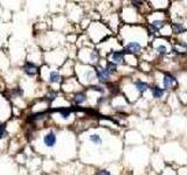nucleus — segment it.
I'll use <instances>...</instances> for the list:
<instances>
[{
    "label": "nucleus",
    "mask_w": 187,
    "mask_h": 175,
    "mask_svg": "<svg viewBox=\"0 0 187 175\" xmlns=\"http://www.w3.org/2000/svg\"><path fill=\"white\" fill-rule=\"evenodd\" d=\"M95 74H96V78H97L99 82H108V81L110 80V76H111V74H110L105 68H103V67H101V65H98V67L96 68Z\"/></svg>",
    "instance_id": "1"
},
{
    "label": "nucleus",
    "mask_w": 187,
    "mask_h": 175,
    "mask_svg": "<svg viewBox=\"0 0 187 175\" xmlns=\"http://www.w3.org/2000/svg\"><path fill=\"white\" fill-rule=\"evenodd\" d=\"M24 72H25L27 76H29V77H34V76L37 75L39 68H37L36 64H34L33 62L27 61V62H25V64H24Z\"/></svg>",
    "instance_id": "2"
},
{
    "label": "nucleus",
    "mask_w": 187,
    "mask_h": 175,
    "mask_svg": "<svg viewBox=\"0 0 187 175\" xmlns=\"http://www.w3.org/2000/svg\"><path fill=\"white\" fill-rule=\"evenodd\" d=\"M56 141H58V137H56V134L53 131L48 132L43 137V144L46 145V147H49V148L54 147V146L56 145Z\"/></svg>",
    "instance_id": "3"
},
{
    "label": "nucleus",
    "mask_w": 187,
    "mask_h": 175,
    "mask_svg": "<svg viewBox=\"0 0 187 175\" xmlns=\"http://www.w3.org/2000/svg\"><path fill=\"white\" fill-rule=\"evenodd\" d=\"M142 50V46L138 42H130L125 46L124 53H130V54H138Z\"/></svg>",
    "instance_id": "4"
},
{
    "label": "nucleus",
    "mask_w": 187,
    "mask_h": 175,
    "mask_svg": "<svg viewBox=\"0 0 187 175\" xmlns=\"http://www.w3.org/2000/svg\"><path fill=\"white\" fill-rule=\"evenodd\" d=\"M111 57V62L117 64V63H124V52H114L110 55Z\"/></svg>",
    "instance_id": "5"
},
{
    "label": "nucleus",
    "mask_w": 187,
    "mask_h": 175,
    "mask_svg": "<svg viewBox=\"0 0 187 175\" xmlns=\"http://www.w3.org/2000/svg\"><path fill=\"white\" fill-rule=\"evenodd\" d=\"M73 100H74V103L76 104V105H81V104H83L86 100H87V95L84 93V92H77L75 96H74V98H73Z\"/></svg>",
    "instance_id": "6"
},
{
    "label": "nucleus",
    "mask_w": 187,
    "mask_h": 175,
    "mask_svg": "<svg viewBox=\"0 0 187 175\" xmlns=\"http://www.w3.org/2000/svg\"><path fill=\"white\" fill-rule=\"evenodd\" d=\"M49 82L53 83V84L60 83L61 82V75H60V72L56 71V70H52L49 72Z\"/></svg>",
    "instance_id": "7"
},
{
    "label": "nucleus",
    "mask_w": 187,
    "mask_h": 175,
    "mask_svg": "<svg viewBox=\"0 0 187 175\" xmlns=\"http://www.w3.org/2000/svg\"><path fill=\"white\" fill-rule=\"evenodd\" d=\"M54 111L59 112V113H60V117L63 118V119L69 118L70 115H71V112H73V110L69 109V108H60V109H56V110H54Z\"/></svg>",
    "instance_id": "8"
},
{
    "label": "nucleus",
    "mask_w": 187,
    "mask_h": 175,
    "mask_svg": "<svg viewBox=\"0 0 187 175\" xmlns=\"http://www.w3.org/2000/svg\"><path fill=\"white\" fill-rule=\"evenodd\" d=\"M175 77H173L172 75H165L164 77V87L166 89H170V88L173 85V83H175Z\"/></svg>",
    "instance_id": "9"
},
{
    "label": "nucleus",
    "mask_w": 187,
    "mask_h": 175,
    "mask_svg": "<svg viewBox=\"0 0 187 175\" xmlns=\"http://www.w3.org/2000/svg\"><path fill=\"white\" fill-rule=\"evenodd\" d=\"M134 85L137 88V90L140 92V93H144L147 89H149V85H147V83H145V82H143V81H137L136 83H134Z\"/></svg>",
    "instance_id": "10"
},
{
    "label": "nucleus",
    "mask_w": 187,
    "mask_h": 175,
    "mask_svg": "<svg viewBox=\"0 0 187 175\" xmlns=\"http://www.w3.org/2000/svg\"><path fill=\"white\" fill-rule=\"evenodd\" d=\"M45 118H46V112H36V113H32L28 119L31 121H39Z\"/></svg>",
    "instance_id": "11"
},
{
    "label": "nucleus",
    "mask_w": 187,
    "mask_h": 175,
    "mask_svg": "<svg viewBox=\"0 0 187 175\" xmlns=\"http://www.w3.org/2000/svg\"><path fill=\"white\" fill-rule=\"evenodd\" d=\"M165 26V24H164V21H161V20H155L152 24H151V29L153 30V32H158L159 29H161L163 27Z\"/></svg>",
    "instance_id": "12"
},
{
    "label": "nucleus",
    "mask_w": 187,
    "mask_h": 175,
    "mask_svg": "<svg viewBox=\"0 0 187 175\" xmlns=\"http://www.w3.org/2000/svg\"><path fill=\"white\" fill-rule=\"evenodd\" d=\"M152 96L155 98H161L164 96V89H160L159 87L152 88Z\"/></svg>",
    "instance_id": "13"
},
{
    "label": "nucleus",
    "mask_w": 187,
    "mask_h": 175,
    "mask_svg": "<svg viewBox=\"0 0 187 175\" xmlns=\"http://www.w3.org/2000/svg\"><path fill=\"white\" fill-rule=\"evenodd\" d=\"M89 139L95 145H102V143H103V140H102V138H101L99 134H91Z\"/></svg>",
    "instance_id": "14"
},
{
    "label": "nucleus",
    "mask_w": 187,
    "mask_h": 175,
    "mask_svg": "<svg viewBox=\"0 0 187 175\" xmlns=\"http://www.w3.org/2000/svg\"><path fill=\"white\" fill-rule=\"evenodd\" d=\"M172 28H173V32L177 33V34H180V33H184V32H185V27H184L181 24H179V22L173 24V25H172Z\"/></svg>",
    "instance_id": "15"
},
{
    "label": "nucleus",
    "mask_w": 187,
    "mask_h": 175,
    "mask_svg": "<svg viewBox=\"0 0 187 175\" xmlns=\"http://www.w3.org/2000/svg\"><path fill=\"white\" fill-rule=\"evenodd\" d=\"M110 74H114V72H116L117 71V64H115V63H112L111 61H108L106 62V68H105Z\"/></svg>",
    "instance_id": "16"
},
{
    "label": "nucleus",
    "mask_w": 187,
    "mask_h": 175,
    "mask_svg": "<svg viewBox=\"0 0 187 175\" xmlns=\"http://www.w3.org/2000/svg\"><path fill=\"white\" fill-rule=\"evenodd\" d=\"M84 78L88 81V82H93L94 80L96 78V74L94 70H87L86 74H84Z\"/></svg>",
    "instance_id": "17"
},
{
    "label": "nucleus",
    "mask_w": 187,
    "mask_h": 175,
    "mask_svg": "<svg viewBox=\"0 0 187 175\" xmlns=\"http://www.w3.org/2000/svg\"><path fill=\"white\" fill-rule=\"evenodd\" d=\"M6 137V126L4 123H0V139H4Z\"/></svg>",
    "instance_id": "18"
},
{
    "label": "nucleus",
    "mask_w": 187,
    "mask_h": 175,
    "mask_svg": "<svg viewBox=\"0 0 187 175\" xmlns=\"http://www.w3.org/2000/svg\"><path fill=\"white\" fill-rule=\"evenodd\" d=\"M56 97H58V92H56L55 90H50L49 93H48V96H47L46 98H48L49 100H54Z\"/></svg>",
    "instance_id": "19"
},
{
    "label": "nucleus",
    "mask_w": 187,
    "mask_h": 175,
    "mask_svg": "<svg viewBox=\"0 0 187 175\" xmlns=\"http://www.w3.org/2000/svg\"><path fill=\"white\" fill-rule=\"evenodd\" d=\"M166 52H167V49H166L165 46H159V47H157V53H158L159 55H165Z\"/></svg>",
    "instance_id": "20"
},
{
    "label": "nucleus",
    "mask_w": 187,
    "mask_h": 175,
    "mask_svg": "<svg viewBox=\"0 0 187 175\" xmlns=\"http://www.w3.org/2000/svg\"><path fill=\"white\" fill-rule=\"evenodd\" d=\"M89 89H90V90H94V91H98V92H101V93L104 92V89L101 87V85H90Z\"/></svg>",
    "instance_id": "21"
},
{
    "label": "nucleus",
    "mask_w": 187,
    "mask_h": 175,
    "mask_svg": "<svg viewBox=\"0 0 187 175\" xmlns=\"http://www.w3.org/2000/svg\"><path fill=\"white\" fill-rule=\"evenodd\" d=\"M13 95L21 97V96L24 95V91H22V89H21V88H14V90H13Z\"/></svg>",
    "instance_id": "22"
},
{
    "label": "nucleus",
    "mask_w": 187,
    "mask_h": 175,
    "mask_svg": "<svg viewBox=\"0 0 187 175\" xmlns=\"http://www.w3.org/2000/svg\"><path fill=\"white\" fill-rule=\"evenodd\" d=\"M96 175H111L110 174V172L109 171H105V169H101V171H98Z\"/></svg>",
    "instance_id": "23"
}]
</instances>
